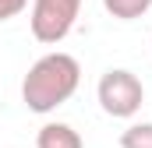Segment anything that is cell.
<instances>
[{"label": "cell", "mask_w": 152, "mask_h": 148, "mask_svg": "<svg viewBox=\"0 0 152 148\" xmlns=\"http://www.w3.org/2000/svg\"><path fill=\"white\" fill-rule=\"evenodd\" d=\"M81 85V64L71 53H46L28 67L21 81V99L32 113H53L64 106Z\"/></svg>", "instance_id": "cell-1"}, {"label": "cell", "mask_w": 152, "mask_h": 148, "mask_svg": "<svg viewBox=\"0 0 152 148\" xmlns=\"http://www.w3.org/2000/svg\"><path fill=\"white\" fill-rule=\"evenodd\" d=\"M96 95H99L103 113H106V116H117V120L134 116V113L142 110V102H145L142 78H138V74H131V71H124V67H113V71L103 74V78H99Z\"/></svg>", "instance_id": "cell-2"}, {"label": "cell", "mask_w": 152, "mask_h": 148, "mask_svg": "<svg viewBox=\"0 0 152 148\" xmlns=\"http://www.w3.org/2000/svg\"><path fill=\"white\" fill-rule=\"evenodd\" d=\"M78 14H81V0H32V36L42 46H57L71 36Z\"/></svg>", "instance_id": "cell-3"}, {"label": "cell", "mask_w": 152, "mask_h": 148, "mask_svg": "<svg viewBox=\"0 0 152 148\" xmlns=\"http://www.w3.org/2000/svg\"><path fill=\"white\" fill-rule=\"evenodd\" d=\"M36 148H85V141L71 123H42L36 134Z\"/></svg>", "instance_id": "cell-4"}, {"label": "cell", "mask_w": 152, "mask_h": 148, "mask_svg": "<svg viewBox=\"0 0 152 148\" xmlns=\"http://www.w3.org/2000/svg\"><path fill=\"white\" fill-rule=\"evenodd\" d=\"M103 7L113 18H120V21H134V18H142L152 7V0H103Z\"/></svg>", "instance_id": "cell-5"}, {"label": "cell", "mask_w": 152, "mask_h": 148, "mask_svg": "<svg viewBox=\"0 0 152 148\" xmlns=\"http://www.w3.org/2000/svg\"><path fill=\"white\" fill-rule=\"evenodd\" d=\"M120 148H152V123H131L120 134Z\"/></svg>", "instance_id": "cell-6"}, {"label": "cell", "mask_w": 152, "mask_h": 148, "mask_svg": "<svg viewBox=\"0 0 152 148\" xmlns=\"http://www.w3.org/2000/svg\"><path fill=\"white\" fill-rule=\"evenodd\" d=\"M25 7H28V0H0V21H11V18H18Z\"/></svg>", "instance_id": "cell-7"}]
</instances>
